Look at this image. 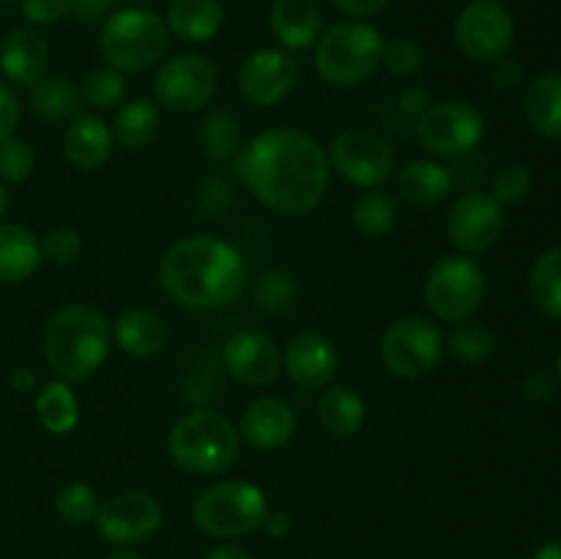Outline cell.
Returning a JSON list of instances; mask_svg holds the SVG:
<instances>
[{
    "label": "cell",
    "instance_id": "cell-1",
    "mask_svg": "<svg viewBox=\"0 0 561 559\" xmlns=\"http://www.w3.org/2000/svg\"><path fill=\"white\" fill-rule=\"evenodd\" d=\"M236 175L257 203L279 217H305L323 203L332 181L327 148L310 132L274 126L236 153Z\"/></svg>",
    "mask_w": 561,
    "mask_h": 559
},
{
    "label": "cell",
    "instance_id": "cell-2",
    "mask_svg": "<svg viewBox=\"0 0 561 559\" xmlns=\"http://www.w3.org/2000/svg\"><path fill=\"white\" fill-rule=\"evenodd\" d=\"M247 261L219 236H184L164 250L159 285L184 310H219L247 288Z\"/></svg>",
    "mask_w": 561,
    "mask_h": 559
},
{
    "label": "cell",
    "instance_id": "cell-3",
    "mask_svg": "<svg viewBox=\"0 0 561 559\" xmlns=\"http://www.w3.org/2000/svg\"><path fill=\"white\" fill-rule=\"evenodd\" d=\"M113 345V323L99 307L71 301L44 323V362L55 378L82 384L104 367Z\"/></svg>",
    "mask_w": 561,
    "mask_h": 559
},
{
    "label": "cell",
    "instance_id": "cell-4",
    "mask_svg": "<svg viewBox=\"0 0 561 559\" xmlns=\"http://www.w3.org/2000/svg\"><path fill=\"white\" fill-rule=\"evenodd\" d=\"M168 455L181 471L190 475H222L239 464V427L219 411H186L170 425Z\"/></svg>",
    "mask_w": 561,
    "mask_h": 559
},
{
    "label": "cell",
    "instance_id": "cell-5",
    "mask_svg": "<svg viewBox=\"0 0 561 559\" xmlns=\"http://www.w3.org/2000/svg\"><path fill=\"white\" fill-rule=\"evenodd\" d=\"M170 47L164 16L142 5L115 9L99 27V55L121 75H146L157 69Z\"/></svg>",
    "mask_w": 561,
    "mask_h": 559
},
{
    "label": "cell",
    "instance_id": "cell-6",
    "mask_svg": "<svg viewBox=\"0 0 561 559\" xmlns=\"http://www.w3.org/2000/svg\"><path fill=\"white\" fill-rule=\"evenodd\" d=\"M383 33L365 20L327 27L316 42V71L327 85L356 88L381 69Z\"/></svg>",
    "mask_w": 561,
    "mask_h": 559
},
{
    "label": "cell",
    "instance_id": "cell-7",
    "mask_svg": "<svg viewBox=\"0 0 561 559\" xmlns=\"http://www.w3.org/2000/svg\"><path fill=\"white\" fill-rule=\"evenodd\" d=\"M266 513V491L250 480L211 482L192 502V521L197 529L219 540L252 535L263 526Z\"/></svg>",
    "mask_w": 561,
    "mask_h": 559
},
{
    "label": "cell",
    "instance_id": "cell-8",
    "mask_svg": "<svg viewBox=\"0 0 561 559\" xmlns=\"http://www.w3.org/2000/svg\"><path fill=\"white\" fill-rule=\"evenodd\" d=\"M425 307L436 321L463 323L474 318V312L485 299V272L480 263L463 252L438 258L425 277Z\"/></svg>",
    "mask_w": 561,
    "mask_h": 559
},
{
    "label": "cell",
    "instance_id": "cell-9",
    "mask_svg": "<svg viewBox=\"0 0 561 559\" xmlns=\"http://www.w3.org/2000/svg\"><path fill=\"white\" fill-rule=\"evenodd\" d=\"M381 365L392 376L414 381L431 376L444 356V334L433 318L403 316L392 321L378 345Z\"/></svg>",
    "mask_w": 561,
    "mask_h": 559
},
{
    "label": "cell",
    "instance_id": "cell-10",
    "mask_svg": "<svg viewBox=\"0 0 561 559\" xmlns=\"http://www.w3.org/2000/svg\"><path fill=\"white\" fill-rule=\"evenodd\" d=\"M416 140L433 157L458 159L474 151L485 137V115L463 99H444L427 104L416 118Z\"/></svg>",
    "mask_w": 561,
    "mask_h": 559
},
{
    "label": "cell",
    "instance_id": "cell-11",
    "mask_svg": "<svg viewBox=\"0 0 561 559\" xmlns=\"http://www.w3.org/2000/svg\"><path fill=\"white\" fill-rule=\"evenodd\" d=\"M329 168L359 190H378L394 175V151L378 132L345 126L327 148Z\"/></svg>",
    "mask_w": 561,
    "mask_h": 559
},
{
    "label": "cell",
    "instance_id": "cell-12",
    "mask_svg": "<svg viewBox=\"0 0 561 559\" xmlns=\"http://www.w3.org/2000/svg\"><path fill=\"white\" fill-rule=\"evenodd\" d=\"M217 66L201 53L162 60L153 77V102L175 115H195L217 96Z\"/></svg>",
    "mask_w": 561,
    "mask_h": 559
},
{
    "label": "cell",
    "instance_id": "cell-13",
    "mask_svg": "<svg viewBox=\"0 0 561 559\" xmlns=\"http://www.w3.org/2000/svg\"><path fill=\"white\" fill-rule=\"evenodd\" d=\"M455 44L471 64H493L513 47L515 20L502 0H469L455 16Z\"/></svg>",
    "mask_w": 561,
    "mask_h": 559
},
{
    "label": "cell",
    "instance_id": "cell-14",
    "mask_svg": "<svg viewBox=\"0 0 561 559\" xmlns=\"http://www.w3.org/2000/svg\"><path fill=\"white\" fill-rule=\"evenodd\" d=\"M162 521L164 510L159 499L153 493L131 488V491L102 499L96 518H93V529L110 546L129 548L157 535L162 529Z\"/></svg>",
    "mask_w": 561,
    "mask_h": 559
},
{
    "label": "cell",
    "instance_id": "cell-15",
    "mask_svg": "<svg viewBox=\"0 0 561 559\" xmlns=\"http://www.w3.org/2000/svg\"><path fill=\"white\" fill-rule=\"evenodd\" d=\"M504 206L491 192H463L447 214V239L463 255H482L493 250L504 233Z\"/></svg>",
    "mask_w": 561,
    "mask_h": 559
},
{
    "label": "cell",
    "instance_id": "cell-16",
    "mask_svg": "<svg viewBox=\"0 0 561 559\" xmlns=\"http://www.w3.org/2000/svg\"><path fill=\"white\" fill-rule=\"evenodd\" d=\"M296 77L299 66L283 47L252 49L239 66V93L252 107H274L290 96Z\"/></svg>",
    "mask_w": 561,
    "mask_h": 559
},
{
    "label": "cell",
    "instance_id": "cell-17",
    "mask_svg": "<svg viewBox=\"0 0 561 559\" xmlns=\"http://www.w3.org/2000/svg\"><path fill=\"white\" fill-rule=\"evenodd\" d=\"M222 367L244 387H272L283 373V354L274 338L261 329H239L225 340Z\"/></svg>",
    "mask_w": 561,
    "mask_h": 559
},
{
    "label": "cell",
    "instance_id": "cell-18",
    "mask_svg": "<svg viewBox=\"0 0 561 559\" xmlns=\"http://www.w3.org/2000/svg\"><path fill=\"white\" fill-rule=\"evenodd\" d=\"M283 370L299 389H323L340 370V351L329 334L305 329L283 349Z\"/></svg>",
    "mask_w": 561,
    "mask_h": 559
},
{
    "label": "cell",
    "instance_id": "cell-19",
    "mask_svg": "<svg viewBox=\"0 0 561 559\" xmlns=\"http://www.w3.org/2000/svg\"><path fill=\"white\" fill-rule=\"evenodd\" d=\"M296 427L299 417L288 400L279 395H257L241 411L239 436L257 453H274L296 436Z\"/></svg>",
    "mask_w": 561,
    "mask_h": 559
},
{
    "label": "cell",
    "instance_id": "cell-20",
    "mask_svg": "<svg viewBox=\"0 0 561 559\" xmlns=\"http://www.w3.org/2000/svg\"><path fill=\"white\" fill-rule=\"evenodd\" d=\"M49 60H53V49L42 27L20 25L5 36L0 47V75L11 85L31 88L33 82L49 75Z\"/></svg>",
    "mask_w": 561,
    "mask_h": 559
},
{
    "label": "cell",
    "instance_id": "cell-21",
    "mask_svg": "<svg viewBox=\"0 0 561 559\" xmlns=\"http://www.w3.org/2000/svg\"><path fill=\"white\" fill-rule=\"evenodd\" d=\"M268 31L285 53L316 47L323 33V11L318 0H272Z\"/></svg>",
    "mask_w": 561,
    "mask_h": 559
},
{
    "label": "cell",
    "instance_id": "cell-22",
    "mask_svg": "<svg viewBox=\"0 0 561 559\" xmlns=\"http://www.w3.org/2000/svg\"><path fill=\"white\" fill-rule=\"evenodd\" d=\"M113 126L96 113L77 115L64 132L66 162L75 170H82V173H91V170L102 168L113 157Z\"/></svg>",
    "mask_w": 561,
    "mask_h": 559
},
{
    "label": "cell",
    "instance_id": "cell-23",
    "mask_svg": "<svg viewBox=\"0 0 561 559\" xmlns=\"http://www.w3.org/2000/svg\"><path fill=\"white\" fill-rule=\"evenodd\" d=\"M453 173L447 164L436 162V159H414L405 162L403 168L394 170V192L400 201L411 208H436L453 192Z\"/></svg>",
    "mask_w": 561,
    "mask_h": 559
},
{
    "label": "cell",
    "instance_id": "cell-24",
    "mask_svg": "<svg viewBox=\"0 0 561 559\" xmlns=\"http://www.w3.org/2000/svg\"><path fill=\"white\" fill-rule=\"evenodd\" d=\"M168 338V321L151 307H131L113 321V343L131 360L162 354Z\"/></svg>",
    "mask_w": 561,
    "mask_h": 559
},
{
    "label": "cell",
    "instance_id": "cell-25",
    "mask_svg": "<svg viewBox=\"0 0 561 559\" xmlns=\"http://www.w3.org/2000/svg\"><path fill=\"white\" fill-rule=\"evenodd\" d=\"M321 431L332 438H354L365 427L367 403L351 384H329L316 406Z\"/></svg>",
    "mask_w": 561,
    "mask_h": 559
},
{
    "label": "cell",
    "instance_id": "cell-26",
    "mask_svg": "<svg viewBox=\"0 0 561 559\" xmlns=\"http://www.w3.org/2000/svg\"><path fill=\"white\" fill-rule=\"evenodd\" d=\"M164 25L179 42L208 44L225 25L222 0H170Z\"/></svg>",
    "mask_w": 561,
    "mask_h": 559
},
{
    "label": "cell",
    "instance_id": "cell-27",
    "mask_svg": "<svg viewBox=\"0 0 561 559\" xmlns=\"http://www.w3.org/2000/svg\"><path fill=\"white\" fill-rule=\"evenodd\" d=\"M42 263V244L31 228L20 223H0V283H25Z\"/></svg>",
    "mask_w": 561,
    "mask_h": 559
},
{
    "label": "cell",
    "instance_id": "cell-28",
    "mask_svg": "<svg viewBox=\"0 0 561 559\" xmlns=\"http://www.w3.org/2000/svg\"><path fill=\"white\" fill-rule=\"evenodd\" d=\"M520 107L537 135L561 140V75L546 71V75L531 77L524 85Z\"/></svg>",
    "mask_w": 561,
    "mask_h": 559
},
{
    "label": "cell",
    "instance_id": "cell-29",
    "mask_svg": "<svg viewBox=\"0 0 561 559\" xmlns=\"http://www.w3.org/2000/svg\"><path fill=\"white\" fill-rule=\"evenodd\" d=\"M113 137L121 148L131 153H140L157 140L162 129V113L159 104L148 96H135L115 110L113 118Z\"/></svg>",
    "mask_w": 561,
    "mask_h": 559
},
{
    "label": "cell",
    "instance_id": "cell-30",
    "mask_svg": "<svg viewBox=\"0 0 561 559\" xmlns=\"http://www.w3.org/2000/svg\"><path fill=\"white\" fill-rule=\"evenodd\" d=\"M27 110L42 121H75L82 115V91L71 77L47 75L27 88Z\"/></svg>",
    "mask_w": 561,
    "mask_h": 559
},
{
    "label": "cell",
    "instance_id": "cell-31",
    "mask_svg": "<svg viewBox=\"0 0 561 559\" xmlns=\"http://www.w3.org/2000/svg\"><path fill=\"white\" fill-rule=\"evenodd\" d=\"M33 406H36V417L42 422V427L47 433H53V436H66L80 422V398L71 389V384L60 381V378L42 384L36 389Z\"/></svg>",
    "mask_w": 561,
    "mask_h": 559
},
{
    "label": "cell",
    "instance_id": "cell-32",
    "mask_svg": "<svg viewBox=\"0 0 561 559\" xmlns=\"http://www.w3.org/2000/svg\"><path fill=\"white\" fill-rule=\"evenodd\" d=\"M398 219V197H394L392 192L383 190V186H378V190H365L356 197L354 208H351V225H354V230L373 241L392 233Z\"/></svg>",
    "mask_w": 561,
    "mask_h": 559
},
{
    "label": "cell",
    "instance_id": "cell-33",
    "mask_svg": "<svg viewBox=\"0 0 561 559\" xmlns=\"http://www.w3.org/2000/svg\"><path fill=\"white\" fill-rule=\"evenodd\" d=\"M197 148L203 157L214 164H225L241 151V129L239 121L225 110H214L206 113L197 124Z\"/></svg>",
    "mask_w": 561,
    "mask_h": 559
},
{
    "label": "cell",
    "instance_id": "cell-34",
    "mask_svg": "<svg viewBox=\"0 0 561 559\" xmlns=\"http://www.w3.org/2000/svg\"><path fill=\"white\" fill-rule=\"evenodd\" d=\"M529 296L542 316L561 318V247L546 250L531 263Z\"/></svg>",
    "mask_w": 561,
    "mask_h": 559
},
{
    "label": "cell",
    "instance_id": "cell-35",
    "mask_svg": "<svg viewBox=\"0 0 561 559\" xmlns=\"http://www.w3.org/2000/svg\"><path fill=\"white\" fill-rule=\"evenodd\" d=\"M444 351H449V356H455L460 365H482L496 351V338L485 323L469 318L463 323H455L453 334L444 340Z\"/></svg>",
    "mask_w": 561,
    "mask_h": 559
},
{
    "label": "cell",
    "instance_id": "cell-36",
    "mask_svg": "<svg viewBox=\"0 0 561 559\" xmlns=\"http://www.w3.org/2000/svg\"><path fill=\"white\" fill-rule=\"evenodd\" d=\"M82 104H88L96 113H107L124 104L126 99V75H121L113 66H96L88 71V77L80 85Z\"/></svg>",
    "mask_w": 561,
    "mask_h": 559
},
{
    "label": "cell",
    "instance_id": "cell-37",
    "mask_svg": "<svg viewBox=\"0 0 561 559\" xmlns=\"http://www.w3.org/2000/svg\"><path fill=\"white\" fill-rule=\"evenodd\" d=\"M99 504H102V497L96 493V488L91 482L75 480L66 482L55 497V515L69 526H88L96 518Z\"/></svg>",
    "mask_w": 561,
    "mask_h": 559
},
{
    "label": "cell",
    "instance_id": "cell-38",
    "mask_svg": "<svg viewBox=\"0 0 561 559\" xmlns=\"http://www.w3.org/2000/svg\"><path fill=\"white\" fill-rule=\"evenodd\" d=\"M252 305L255 310L266 312V316H277V312L288 310L290 301L296 296V283L288 272H279V269H268L261 272L250 285Z\"/></svg>",
    "mask_w": 561,
    "mask_h": 559
},
{
    "label": "cell",
    "instance_id": "cell-39",
    "mask_svg": "<svg viewBox=\"0 0 561 559\" xmlns=\"http://www.w3.org/2000/svg\"><path fill=\"white\" fill-rule=\"evenodd\" d=\"M422 66H425V49L416 38L394 36L383 44L381 69L387 75L398 77V80H409V77L420 75Z\"/></svg>",
    "mask_w": 561,
    "mask_h": 559
},
{
    "label": "cell",
    "instance_id": "cell-40",
    "mask_svg": "<svg viewBox=\"0 0 561 559\" xmlns=\"http://www.w3.org/2000/svg\"><path fill=\"white\" fill-rule=\"evenodd\" d=\"M38 244H42L44 263L58 269L75 266L82 258V250H85L80 230L71 228V225H55V228H49L47 233L38 239Z\"/></svg>",
    "mask_w": 561,
    "mask_h": 559
},
{
    "label": "cell",
    "instance_id": "cell-41",
    "mask_svg": "<svg viewBox=\"0 0 561 559\" xmlns=\"http://www.w3.org/2000/svg\"><path fill=\"white\" fill-rule=\"evenodd\" d=\"M36 170V148L22 137L11 135L0 140V181L20 184L27 181Z\"/></svg>",
    "mask_w": 561,
    "mask_h": 559
},
{
    "label": "cell",
    "instance_id": "cell-42",
    "mask_svg": "<svg viewBox=\"0 0 561 559\" xmlns=\"http://www.w3.org/2000/svg\"><path fill=\"white\" fill-rule=\"evenodd\" d=\"M535 186L531 170L520 162H507L493 173L491 179V195L496 197L502 206H515V203L526 201Z\"/></svg>",
    "mask_w": 561,
    "mask_h": 559
},
{
    "label": "cell",
    "instance_id": "cell-43",
    "mask_svg": "<svg viewBox=\"0 0 561 559\" xmlns=\"http://www.w3.org/2000/svg\"><path fill=\"white\" fill-rule=\"evenodd\" d=\"M20 11L27 25H55L64 16H69V0H20Z\"/></svg>",
    "mask_w": 561,
    "mask_h": 559
},
{
    "label": "cell",
    "instance_id": "cell-44",
    "mask_svg": "<svg viewBox=\"0 0 561 559\" xmlns=\"http://www.w3.org/2000/svg\"><path fill=\"white\" fill-rule=\"evenodd\" d=\"M491 80H493V88L502 93H513L518 91V88H524V66L518 64L515 58H510V55H504V58L493 60L491 64Z\"/></svg>",
    "mask_w": 561,
    "mask_h": 559
},
{
    "label": "cell",
    "instance_id": "cell-45",
    "mask_svg": "<svg viewBox=\"0 0 561 559\" xmlns=\"http://www.w3.org/2000/svg\"><path fill=\"white\" fill-rule=\"evenodd\" d=\"M20 118H22V102L20 96H16L14 85L0 80V140L14 135L16 126H20Z\"/></svg>",
    "mask_w": 561,
    "mask_h": 559
},
{
    "label": "cell",
    "instance_id": "cell-46",
    "mask_svg": "<svg viewBox=\"0 0 561 559\" xmlns=\"http://www.w3.org/2000/svg\"><path fill=\"white\" fill-rule=\"evenodd\" d=\"M427 104H431L427 91L422 85H414V82L405 88H400L398 99H394V107H398V113L405 115V118H414V121L425 113Z\"/></svg>",
    "mask_w": 561,
    "mask_h": 559
},
{
    "label": "cell",
    "instance_id": "cell-47",
    "mask_svg": "<svg viewBox=\"0 0 561 559\" xmlns=\"http://www.w3.org/2000/svg\"><path fill=\"white\" fill-rule=\"evenodd\" d=\"M118 0H69V14L77 22H104Z\"/></svg>",
    "mask_w": 561,
    "mask_h": 559
},
{
    "label": "cell",
    "instance_id": "cell-48",
    "mask_svg": "<svg viewBox=\"0 0 561 559\" xmlns=\"http://www.w3.org/2000/svg\"><path fill=\"white\" fill-rule=\"evenodd\" d=\"M524 395L529 400H535V403H546V400L553 398V392H557V381H553V376L548 370H531L524 376Z\"/></svg>",
    "mask_w": 561,
    "mask_h": 559
},
{
    "label": "cell",
    "instance_id": "cell-49",
    "mask_svg": "<svg viewBox=\"0 0 561 559\" xmlns=\"http://www.w3.org/2000/svg\"><path fill=\"white\" fill-rule=\"evenodd\" d=\"M337 11L354 16V20H370V16L383 14L392 5V0H332Z\"/></svg>",
    "mask_w": 561,
    "mask_h": 559
},
{
    "label": "cell",
    "instance_id": "cell-50",
    "mask_svg": "<svg viewBox=\"0 0 561 559\" xmlns=\"http://www.w3.org/2000/svg\"><path fill=\"white\" fill-rule=\"evenodd\" d=\"M261 529L266 532L268 537H274V540H277V537H288L290 532H294V515H290L288 510H274V513L268 510Z\"/></svg>",
    "mask_w": 561,
    "mask_h": 559
},
{
    "label": "cell",
    "instance_id": "cell-51",
    "mask_svg": "<svg viewBox=\"0 0 561 559\" xmlns=\"http://www.w3.org/2000/svg\"><path fill=\"white\" fill-rule=\"evenodd\" d=\"M9 381H11V389H14V392H20V395L36 392V389H38V376L31 370V367H14V370H11Z\"/></svg>",
    "mask_w": 561,
    "mask_h": 559
},
{
    "label": "cell",
    "instance_id": "cell-52",
    "mask_svg": "<svg viewBox=\"0 0 561 559\" xmlns=\"http://www.w3.org/2000/svg\"><path fill=\"white\" fill-rule=\"evenodd\" d=\"M201 559H255L247 548L233 546V543H222V546H214L203 554Z\"/></svg>",
    "mask_w": 561,
    "mask_h": 559
},
{
    "label": "cell",
    "instance_id": "cell-53",
    "mask_svg": "<svg viewBox=\"0 0 561 559\" xmlns=\"http://www.w3.org/2000/svg\"><path fill=\"white\" fill-rule=\"evenodd\" d=\"M529 559H561V540H551V543H542Z\"/></svg>",
    "mask_w": 561,
    "mask_h": 559
},
{
    "label": "cell",
    "instance_id": "cell-54",
    "mask_svg": "<svg viewBox=\"0 0 561 559\" xmlns=\"http://www.w3.org/2000/svg\"><path fill=\"white\" fill-rule=\"evenodd\" d=\"M102 559H146V557H140L137 551H129V548H113V551L104 554Z\"/></svg>",
    "mask_w": 561,
    "mask_h": 559
},
{
    "label": "cell",
    "instance_id": "cell-55",
    "mask_svg": "<svg viewBox=\"0 0 561 559\" xmlns=\"http://www.w3.org/2000/svg\"><path fill=\"white\" fill-rule=\"evenodd\" d=\"M5 208H9V192H5V184L0 181V217L5 214Z\"/></svg>",
    "mask_w": 561,
    "mask_h": 559
},
{
    "label": "cell",
    "instance_id": "cell-56",
    "mask_svg": "<svg viewBox=\"0 0 561 559\" xmlns=\"http://www.w3.org/2000/svg\"><path fill=\"white\" fill-rule=\"evenodd\" d=\"M557 378L561 381V354H559V360H557Z\"/></svg>",
    "mask_w": 561,
    "mask_h": 559
},
{
    "label": "cell",
    "instance_id": "cell-57",
    "mask_svg": "<svg viewBox=\"0 0 561 559\" xmlns=\"http://www.w3.org/2000/svg\"><path fill=\"white\" fill-rule=\"evenodd\" d=\"M137 5H148V3H157V0H135Z\"/></svg>",
    "mask_w": 561,
    "mask_h": 559
}]
</instances>
